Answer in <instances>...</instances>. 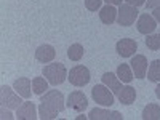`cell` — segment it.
<instances>
[{
	"label": "cell",
	"mask_w": 160,
	"mask_h": 120,
	"mask_svg": "<svg viewBox=\"0 0 160 120\" xmlns=\"http://www.w3.org/2000/svg\"><path fill=\"white\" fill-rule=\"evenodd\" d=\"M66 108L64 95L59 90H48L40 96V106H38V117L42 120L56 118L59 112H62Z\"/></svg>",
	"instance_id": "1"
},
{
	"label": "cell",
	"mask_w": 160,
	"mask_h": 120,
	"mask_svg": "<svg viewBox=\"0 0 160 120\" xmlns=\"http://www.w3.org/2000/svg\"><path fill=\"white\" fill-rule=\"evenodd\" d=\"M101 78H102V83L112 90V93L117 96L120 104L130 106V104L135 102V99H136V90L133 87H130V85H123L122 80L117 77V74L106 72Z\"/></svg>",
	"instance_id": "2"
},
{
	"label": "cell",
	"mask_w": 160,
	"mask_h": 120,
	"mask_svg": "<svg viewBox=\"0 0 160 120\" xmlns=\"http://www.w3.org/2000/svg\"><path fill=\"white\" fill-rule=\"evenodd\" d=\"M42 74L43 77L50 82V85L53 87H58L61 83H64V80L68 78V69L62 62H50V64H45L43 69H42Z\"/></svg>",
	"instance_id": "3"
},
{
	"label": "cell",
	"mask_w": 160,
	"mask_h": 120,
	"mask_svg": "<svg viewBox=\"0 0 160 120\" xmlns=\"http://www.w3.org/2000/svg\"><path fill=\"white\" fill-rule=\"evenodd\" d=\"M139 16V11L136 7H133L130 3H122L117 10V24L123 26V28H128V26H133L135 21Z\"/></svg>",
	"instance_id": "4"
},
{
	"label": "cell",
	"mask_w": 160,
	"mask_h": 120,
	"mask_svg": "<svg viewBox=\"0 0 160 120\" xmlns=\"http://www.w3.org/2000/svg\"><path fill=\"white\" fill-rule=\"evenodd\" d=\"M91 98L96 104L99 106H111L115 102V95L112 93V90L109 87H106L104 83H99V85H95L91 88Z\"/></svg>",
	"instance_id": "5"
},
{
	"label": "cell",
	"mask_w": 160,
	"mask_h": 120,
	"mask_svg": "<svg viewBox=\"0 0 160 120\" xmlns=\"http://www.w3.org/2000/svg\"><path fill=\"white\" fill-rule=\"evenodd\" d=\"M21 98L22 96L19 95V93H16V90L13 87H8V85L0 87V102H2V106H5V108L18 109L19 106L24 102Z\"/></svg>",
	"instance_id": "6"
},
{
	"label": "cell",
	"mask_w": 160,
	"mask_h": 120,
	"mask_svg": "<svg viewBox=\"0 0 160 120\" xmlns=\"http://www.w3.org/2000/svg\"><path fill=\"white\" fill-rule=\"evenodd\" d=\"M68 80L71 82V85L74 87H85L90 83V80H91V74L88 71V68H85L83 64H77L74 66V68L69 71L68 74Z\"/></svg>",
	"instance_id": "7"
},
{
	"label": "cell",
	"mask_w": 160,
	"mask_h": 120,
	"mask_svg": "<svg viewBox=\"0 0 160 120\" xmlns=\"http://www.w3.org/2000/svg\"><path fill=\"white\" fill-rule=\"evenodd\" d=\"M66 106H68L69 109H72V111H75V112L80 114V112H83L88 108V99L83 95V91L75 90V91L69 93L68 101H66Z\"/></svg>",
	"instance_id": "8"
},
{
	"label": "cell",
	"mask_w": 160,
	"mask_h": 120,
	"mask_svg": "<svg viewBox=\"0 0 160 120\" xmlns=\"http://www.w3.org/2000/svg\"><path fill=\"white\" fill-rule=\"evenodd\" d=\"M157 28V21L152 15L149 13H142V15L138 16L136 19V29L139 34H144V35H149V34H154Z\"/></svg>",
	"instance_id": "9"
},
{
	"label": "cell",
	"mask_w": 160,
	"mask_h": 120,
	"mask_svg": "<svg viewBox=\"0 0 160 120\" xmlns=\"http://www.w3.org/2000/svg\"><path fill=\"white\" fill-rule=\"evenodd\" d=\"M128 64L131 66L133 74H135L136 78H139V80L146 78V75H148V58L144 55H135Z\"/></svg>",
	"instance_id": "10"
},
{
	"label": "cell",
	"mask_w": 160,
	"mask_h": 120,
	"mask_svg": "<svg viewBox=\"0 0 160 120\" xmlns=\"http://www.w3.org/2000/svg\"><path fill=\"white\" fill-rule=\"evenodd\" d=\"M138 50V43L133 38H120L115 43V51L122 58H131Z\"/></svg>",
	"instance_id": "11"
},
{
	"label": "cell",
	"mask_w": 160,
	"mask_h": 120,
	"mask_svg": "<svg viewBox=\"0 0 160 120\" xmlns=\"http://www.w3.org/2000/svg\"><path fill=\"white\" fill-rule=\"evenodd\" d=\"M37 108L35 104L31 102V101H24L19 108L16 109V118L18 120H35L38 115H37Z\"/></svg>",
	"instance_id": "12"
},
{
	"label": "cell",
	"mask_w": 160,
	"mask_h": 120,
	"mask_svg": "<svg viewBox=\"0 0 160 120\" xmlns=\"http://www.w3.org/2000/svg\"><path fill=\"white\" fill-rule=\"evenodd\" d=\"M90 120H123V115L117 111H106L101 108L91 109L88 114Z\"/></svg>",
	"instance_id": "13"
},
{
	"label": "cell",
	"mask_w": 160,
	"mask_h": 120,
	"mask_svg": "<svg viewBox=\"0 0 160 120\" xmlns=\"http://www.w3.org/2000/svg\"><path fill=\"white\" fill-rule=\"evenodd\" d=\"M55 56H56L55 48H53L51 45H48V43L40 45V47L35 50V59H37L38 62H42V64L51 62L53 59H55Z\"/></svg>",
	"instance_id": "14"
},
{
	"label": "cell",
	"mask_w": 160,
	"mask_h": 120,
	"mask_svg": "<svg viewBox=\"0 0 160 120\" xmlns=\"http://www.w3.org/2000/svg\"><path fill=\"white\" fill-rule=\"evenodd\" d=\"M13 88H15L16 93H19L24 99H29L31 95H32V91H31L32 82H31L29 77H19V78H16L15 82H13Z\"/></svg>",
	"instance_id": "15"
},
{
	"label": "cell",
	"mask_w": 160,
	"mask_h": 120,
	"mask_svg": "<svg viewBox=\"0 0 160 120\" xmlns=\"http://www.w3.org/2000/svg\"><path fill=\"white\" fill-rule=\"evenodd\" d=\"M99 19H101L102 24H108V26L114 24L117 21V8L114 5H109V3L106 7H101V10H99Z\"/></svg>",
	"instance_id": "16"
},
{
	"label": "cell",
	"mask_w": 160,
	"mask_h": 120,
	"mask_svg": "<svg viewBox=\"0 0 160 120\" xmlns=\"http://www.w3.org/2000/svg\"><path fill=\"white\" fill-rule=\"evenodd\" d=\"M48 80L45 77H34L32 78V91L37 96H42L43 93L48 91Z\"/></svg>",
	"instance_id": "17"
},
{
	"label": "cell",
	"mask_w": 160,
	"mask_h": 120,
	"mask_svg": "<svg viewBox=\"0 0 160 120\" xmlns=\"http://www.w3.org/2000/svg\"><path fill=\"white\" fill-rule=\"evenodd\" d=\"M141 117L144 120H160V106L158 104H148L142 109Z\"/></svg>",
	"instance_id": "18"
},
{
	"label": "cell",
	"mask_w": 160,
	"mask_h": 120,
	"mask_svg": "<svg viewBox=\"0 0 160 120\" xmlns=\"http://www.w3.org/2000/svg\"><path fill=\"white\" fill-rule=\"evenodd\" d=\"M117 77L122 80L123 83H130L133 78H135V74H133V69L131 66L128 64H120L117 68Z\"/></svg>",
	"instance_id": "19"
},
{
	"label": "cell",
	"mask_w": 160,
	"mask_h": 120,
	"mask_svg": "<svg viewBox=\"0 0 160 120\" xmlns=\"http://www.w3.org/2000/svg\"><path fill=\"white\" fill-rule=\"evenodd\" d=\"M85 55V48L80 45V43H74L68 48V58L71 61H80Z\"/></svg>",
	"instance_id": "20"
},
{
	"label": "cell",
	"mask_w": 160,
	"mask_h": 120,
	"mask_svg": "<svg viewBox=\"0 0 160 120\" xmlns=\"http://www.w3.org/2000/svg\"><path fill=\"white\" fill-rule=\"evenodd\" d=\"M148 78L151 80V82H154V83L160 82V59H154V61L149 64Z\"/></svg>",
	"instance_id": "21"
},
{
	"label": "cell",
	"mask_w": 160,
	"mask_h": 120,
	"mask_svg": "<svg viewBox=\"0 0 160 120\" xmlns=\"http://www.w3.org/2000/svg\"><path fill=\"white\" fill-rule=\"evenodd\" d=\"M146 47L152 51L160 50V34H149L146 35Z\"/></svg>",
	"instance_id": "22"
},
{
	"label": "cell",
	"mask_w": 160,
	"mask_h": 120,
	"mask_svg": "<svg viewBox=\"0 0 160 120\" xmlns=\"http://www.w3.org/2000/svg\"><path fill=\"white\" fill-rule=\"evenodd\" d=\"M102 2L104 0H85V7L90 11H96V10H101Z\"/></svg>",
	"instance_id": "23"
},
{
	"label": "cell",
	"mask_w": 160,
	"mask_h": 120,
	"mask_svg": "<svg viewBox=\"0 0 160 120\" xmlns=\"http://www.w3.org/2000/svg\"><path fill=\"white\" fill-rule=\"evenodd\" d=\"M0 117H2L3 120H11V118H16V115L11 114V109L5 108V106H2V109H0Z\"/></svg>",
	"instance_id": "24"
},
{
	"label": "cell",
	"mask_w": 160,
	"mask_h": 120,
	"mask_svg": "<svg viewBox=\"0 0 160 120\" xmlns=\"http://www.w3.org/2000/svg\"><path fill=\"white\" fill-rule=\"evenodd\" d=\"M146 7L154 10V8H158L160 7V0H146Z\"/></svg>",
	"instance_id": "25"
},
{
	"label": "cell",
	"mask_w": 160,
	"mask_h": 120,
	"mask_svg": "<svg viewBox=\"0 0 160 120\" xmlns=\"http://www.w3.org/2000/svg\"><path fill=\"white\" fill-rule=\"evenodd\" d=\"M125 3H130V5H133V7H141V5H144L146 3V0H125Z\"/></svg>",
	"instance_id": "26"
},
{
	"label": "cell",
	"mask_w": 160,
	"mask_h": 120,
	"mask_svg": "<svg viewBox=\"0 0 160 120\" xmlns=\"http://www.w3.org/2000/svg\"><path fill=\"white\" fill-rule=\"evenodd\" d=\"M152 16L155 18V21H157V22H160V7L152 10Z\"/></svg>",
	"instance_id": "27"
},
{
	"label": "cell",
	"mask_w": 160,
	"mask_h": 120,
	"mask_svg": "<svg viewBox=\"0 0 160 120\" xmlns=\"http://www.w3.org/2000/svg\"><path fill=\"white\" fill-rule=\"evenodd\" d=\"M104 2H106V3H109V5H114V7H115V5L120 7V5L125 2V0H104Z\"/></svg>",
	"instance_id": "28"
},
{
	"label": "cell",
	"mask_w": 160,
	"mask_h": 120,
	"mask_svg": "<svg viewBox=\"0 0 160 120\" xmlns=\"http://www.w3.org/2000/svg\"><path fill=\"white\" fill-rule=\"evenodd\" d=\"M155 96L160 99V82H158V85H157V88H155Z\"/></svg>",
	"instance_id": "29"
},
{
	"label": "cell",
	"mask_w": 160,
	"mask_h": 120,
	"mask_svg": "<svg viewBox=\"0 0 160 120\" xmlns=\"http://www.w3.org/2000/svg\"><path fill=\"white\" fill-rule=\"evenodd\" d=\"M87 118H88V117H85V115H78V117H77V120H87Z\"/></svg>",
	"instance_id": "30"
}]
</instances>
